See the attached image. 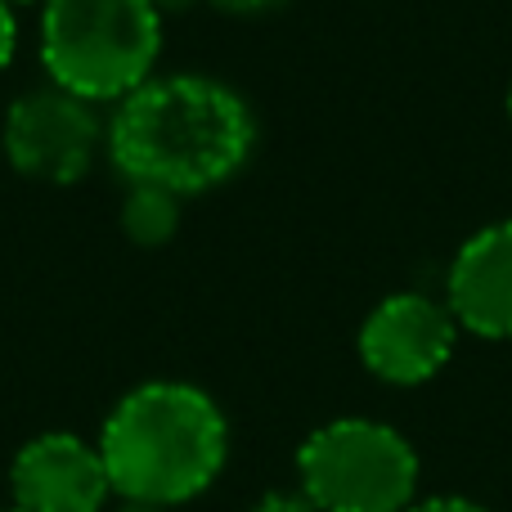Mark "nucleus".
I'll return each instance as SVG.
<instances>
[{
	"mask_svg": "<svg viewBox=\"0 0 512 512\" xmlns=\"http://www.w3.org/2000/svg\"><path fill=\"white\" fill-rule=\"evenodd\" d=\"M252 512H315V508H310V499H301V495H265Z\"/></svg>",
	"mask_w": 512,
	"mask_h": 512,
	"instance_id": "12",
	"label": "nucleus"
},
{
	"mask_svg": "<svg viewBox=\"0 0 512 512\" xmlns=\"http://www.w3.org/2000/svg\"><path fill=\"white\" fill-rule=\"evenodd\" d=\"M5 5H32V0H5Z\"/></svg>",
	"mask_w": 512,
	"mask_h": 512,
	"instance_id": "15",
	"label": "nucleus"
},
{
	"mask_svg": "<svg viewBox=\"0 0 512 512\" xmlns=\"http://www.w3.org/2000/svg\"><path fill=\"white\" fill-rule=\"evenodd\" d=\"M459 342V319L427 292H396L378 301L360 328V360L373 378L391 387L432 382L450 364Z\"/></svg>",
	"mask_w": 512,
	"mask_h": 512,
	"instance_id": "6",
	"label": "nucleus"
},
{
	"mask_svg": "<svg viewBox=\"0 0 512 512\" xmlns=\"http://www.w3.org/2000/svg\"><path fill=\"white\" fill-rule=\"evenodd\" d=\"M230 427L207 391L189 382H144L108 414L104 454L113 495L126 504L171 508L203 495L225 468Z\"/></svg>",
	"mask_w": 512,
	"mask_h": 512,
	"instance_id": "2",
	"label": "nucleus"
},
{
	"mask_svg": "<svg viewBox=\"0 0 512 512\" xmlns=\"http://www.w3.org/2000/svg\"><path fill=\"white\" fill-rule=\"evenodd\" d=\"M14 50H18V18H14V5L0 0V72L9 68Z\"/></svg>",
	"mask_w": 512,
	"mask_h": 512,
	"instance_id": "10",
	"label": "nucleus"
},
{
	"mask_svg": "<svg viewBox=\"0 0 512 512\" xmlns=\"http://www.w3.org/2000/svg\"><path fill=\"white\" fill-rule=\"evenodd\" d=\"M153 9H158L162 18H171V14H185V9H194V5H203V0H149Z\"/></svg>",
	"mask_w": 512,
	"mask_h": 512,
	"instance_id": "14",
	"label": "nucleus"
},
{
	"mask_svg": "<svg viewBox=\"0 0 512 512\" xmlns=\"http://www.w3.org/2000/svg\"><path fill=\"white\" fill-rule=\"evenodd\" d=\"M445 306L468 333L512 342V221L486 225L454 252Z\"/></svg>",
	"mask_w": 512,
	"mask_h": 512,
	"instance_id": "8",
	"label": "nucleus"
},
{
	"mask_svg": "<svg viewBox=\"0 0 512 512\" xmlns=\"http://www.w3.org/2000/svg\"><path fill=\"white\" fill-rule=\"evenodd\" d=\"M162 14L149 0H41V63L50 86L117 104L153 77Z\"/></svg>",
	"mask_w": 512,
	"mask_h": 512,
	"instance_id": "3",
	"label": "nucleus"
},
{
	"mask_svg": "<svg viewBox=\"0 0 512 512\" xmlns=\"http://www.w3.org/2000/svg\"><path fill=\"white\" fill-rule=\"evenodd\" d=\"M5 512H23V508H5Z\"/></svg>",
	"mask_w": 512,
	"mask_h": 512,
	"instance_id": "17",
	"label": "nucleus"
},
{
	"mask_svg": "<svg viewBox=\"0 0 512 512\" xmlns=\"http://www.w3.org/2000/svg\"><path fill=\"white\" fill-rule=\"evenodd\" d=\"M409 512H486V508L472 504V499H427V504H418Z\"/></svg>",
	"mask_w": 512,
	"mask_h": 512,
	"instance_id": "13",
	"label": "nucleus"
},
{
	"mask_svg": "<svg viewBox=\"0 0 512 512\" xmlns=\"http://www.w3.org/2000/svg\"><path fill=\"white\" fill-rule=\"evenodd\" d=\"M113 495L104 454L72 432H45L14 459V508L23 512H99Z\"/></svg>",
	"mask_w": 512,
	"mask_h": 512,
	"instance_id": "7",
	"label": "nucleus"
},
{
	"mask_svg": "<svg viewBox=\"0 0 512 512\" xmlns=\"http://www.w3.org/2000/svg\"><path fill=\"white\" fill-rule=\"evenodd\" d=\"M297 472L315 512H405L418 486V454L396 427L337 418L306 436Z\"/></svg>",
	"mask_w": 512,
	"mask_h": 512,
	"instance_id": "4",
	"label": "nucleus"
},
{
	"mask_svg": "<svg viewBox=\"0 0 512 512\" xmlns=\"http://www.w3.org/2000/svg\"><path fill=\"white\" fill-rule=\"evenodd\" d=\"M122 230L140 248H162L180 230V194L158 185H126L122 203Z\"/></svg>",
	"mask_w": 512,
	"mask_h": 512,
	"instance_id": "9",
	"label": "nucleus"
},
{
	"mask_svg": "<svg viewBox=\"0 0 512 512\" xmlns=\"http://www.w3.org/2000/svg\"><path fill=\"white\" fill-rule=\"evenodd\" d=\"M508 117H512V86H508Z\"/></svg>",
	"mask_w": 512,
	"mask_h": 512,
	"instance_id": "16",
	"label": "nucleus"
},
{
	"mask_svg": "<svg viewBox=\"0 0 512 512\" xmlns=\"http://www.w3.org/2000/svg\"><path fill=\"white\" fill-rule=\"evenodd\" d=\"M207 5L225 9V14H239V18H252V14H270V9H279L283 0H207Z\"/></svg>",
	"mask_w": 512,
	"mask_h": 512,
	"instance_id": "11",
	"label": "nucleus"
},
{
	"mask_svg": "<svg viewBox=\"0 0 512 512\" xmlns=\"http://www.w3.org/2000/svg\"><path fill=\"white\" fill-rule=\"evenodd\" d=\"M104 149L126 185L194 198L239 176L256 149V122L234 86L203 72H171L117 99Z\"/></svg>",
	"mask_w": 512,
	"mask_h": 512,
	"instance_id": "1",
	"label": "nucleus"
},
{
	"mask_svg": "<svg viewBox=\"0 0 512 512\" xmlns=\"http://www.w3.org/2000/svg\"><path fill=\"white\" fill-rule=\"evenodd\" d=\"M104 126L90 99H77L59 86H36L18 95L0 126L5 162L36 185H77L90 176Z\"/></svg>",
	"mask_w": 512,
	"mask_h": 512,
	"instance_id": "5",
	"label": "nucleus"
}]
</instances>
